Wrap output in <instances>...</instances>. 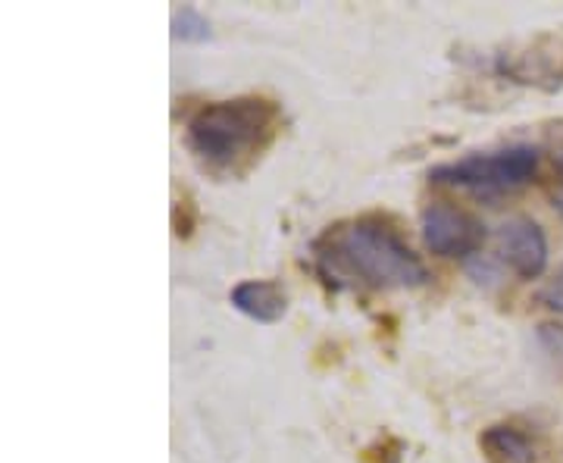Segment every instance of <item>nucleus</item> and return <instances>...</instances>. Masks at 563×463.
Here are the masks:
<instances>
[{"label":"nucleus","instance_id":"nucleus-1","mask_svg":"<svg viewBox=\"0 0 563 463\" xmlns=\"http://www.w3.org/2000/svg\"><path fill=\"white\" fill-rule=\"evenodd\" d=\"M322 261L369 288H417L429 279L422 261L401 235L376 220L332 229L322 242Z\"/></svg>","mask_w":563,"mask_h":463},{"label":"nucleus","instance_id":"nucleus-2","mask_svg":"<svg viewBox=\"0 0 563 463\" xmlns=\"http://www.w3.org/2000/svg\"><path fill=\"white\" fill-rule=\"evenodd\" d=\"M276 120L279 110L263 98L207 103L188 122V147L198 161L229 169L266 147Z\"/></svg>","mask_w":563,"mask_h":463},{"label":"nucleus","instance_id":"nucleus-3","mask_svg":"<svg viewBox=\"0 0 563 463\" xmlns=\"http://www.w3.org/2000/svg\"><path fill=\"white\" fill-rule=\"evenodd\" d=\"M539 173V154L532 147H507L498 154H473L457 163H444L429 173L432 181L473 188V191H510Z\"/></svg>","mask_w":563,"mask_h":463},{"label":"nucleus","instance_id":"nucleus-4","mask_svg":"<svg viewBox=\"0 0 563 463\" xmlns=\"http://www.w3.org/2000/svg\"><path fill=\"white\" fill-rule=\"evenodd\" d=\"M422 242L439 257H470L485 242V225L473 213L451 203H432L422 210Z\"/></svg>","mask_w":563,"mask_h":463},{"label":"nucleus","instance_id":"nucleus-5","mask_svg":"<svg viewBox=\"0 0 563 463\" xmlns=\"http://www.w3.org/2000/svg\"><path fill=\"white\" fill-rule=\"evenodd\" d=\"M498 254L520 279H539L548 266V239L529 217H514L498 229Z\"/></svg>","mask_w":563,"mask_h":463},{"label":"nucleus","instance_id":"nucleus-6","mask_svg":"<svg viewBox=\"0 0 563 463\" xmlns=\"http://www.w3.org/2000/svg\"><path fill=\"white\" fill-rule=\"evenodd\" d=\"M501 73L507 79L523 81V85L558 88L563 81V41L539 38L526 44L523 51L501 54Z\"/></svg>","mask_w":563,"mask_h":463},{"label":"nucleus","instance_id":"nucleus-7","mask_svg":"<svg viewBox=\"0 0 563 463\" xmlns=\"http://www.w3.org/2000/svg\"><path fill=\"white\" fill-rule=\"evenodd\" d=\"M232 304L235 310H242L244 317L257 322H276L285 317L288 298L282 291L279 283H266V279H251L232 288Z\"/></svg>","mask_w":563,"mask_h":463},{"label":"nucleus","instance_id":"nucleus-8","mask_svg":"<svg viewBox=\"0 0 563 463\" xmlns=\"http://www.w3.org/2000/svg\"><path fill=\"white\" fill-rule=\"evenodd\" d=\"M483 448L495 463H536V448L514 426H492L483 436Z\"/></svg>","mask_w":563,"mask_h":463},{"label":"nucleus","instance_id":"nucleus-9","mask_svg":"<svg viewBox=\"0 0 563 463\" xmlns=\"http://www.w3.org/2000/svg\"><path fill=\"white\" fill-rule=\"evenodd\" d=\"M173 38L179 41H207L210 38V22L203 20L198 10L185 7L173 16Z\"/></svg>","mask_w":563,"mask_h":463},{"label":"nucleus","instance_id":"nucleus-10","mask_svg":"<svg viewBox=\"0 0 563 463\" xmlns=\"http://www.w3.org/2000/svg\"><path fill=\"white\" fill-rule=\"evenodd\" d=\"M539 301L554 310V313H563V266H558V273L544 283V288L539 291Z\"/></svg>","mask_w":563,"mask_h":463},{"label":"nucleus","instance_id":"nucleus-11","mask_svg":"<svg viewBox=\"0 0 563 463\" xmlns=\"http://www.w3.org/2000/svg\"><path fill=\"white\" fill-rule=\"evenodd\" d=\"M539 339H542L548 351L563 354V326H551V322H544L542 329H539Z\"/></svg>","mask_w":563,"mask_h":463},{"label":"nucleus","instance_id":"nucleus-12","mask_svg":"<svg viewBox=\"0 0 563 463\" xmlns=\"http://www.w3.org/2000/svg\"><path fill=\"white\" fill-rule=\"evenodd\" d=\"M551 203H554V210L563 217V188H558V191L551 195Z\"/></svg>","mask_w":563,"mask_h":463},{"label":"nucleus","instance_id":"nucleus-13","mask_svg":"<svg viewBox=\"0 0 563 463\" xmlns=\"http://www.w3.org/2000/svg\"><path fill=\"white\" fill-rule=\"evenodd\" d=\"M554 166H558V173H561V176H563V151H561V154H558V161H554Z\"/></svg>","mask_w":563,"mask_h":463}]
</instances>
